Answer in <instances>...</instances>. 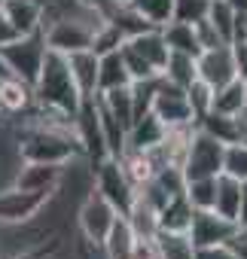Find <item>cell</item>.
I'll return each instance as SVG.
<instances>
[{"label": "cell", "instance_id": "obj_1", "mask_svg": "<svg viewBox=\"0 0 247 259\" xmlns=\"http://www.w3.org/2000/svg\"><path fill=\"white\" fill-rule=\"evenodd\" d=\"M34 101L46 110H55V113H64V116H76L79 104H83V95L67 70V61L61 52H52L46 49V58H43V67L34 79Z\"/></svg>", "mask_w": 247, "mask_h": 259}, {"label": "cell", "instance_id": "obj_2", "mask_svg": "<svg viewBox=\"0 0 247 259\" xmlns=\"http://www.w3.org/2000/svg\"><path fill=\"white\" fill-rule=\"evenodd\" d=\"M0 55H4V61L10 67V76L34 85V79L43 67V58H46V37H43V31L22 34V37L10 40L7 46H0Z\"/></svg>", "mask_w": 247, "mask_h": 259}, {"label": "cell", "instance_id": "obj_3", "mask_svg": "<svg viewBox=\"0 0 247 259\" xmlns=\"http://www.w3.org/2000/svg\"><path fill=\"white\" fill-rule=\"evenodd\" d=\"M116 207L95 189V183H92V189L79 198V204H76V213H73V226H76V232H79V238H86V241H92V244H104V238H107V232H110V226L116 223Z\"/></svg>", "mask_w": 247, "mask_h": 259}, {"label": "cell", "instance_id": "obj_4", "mask_svg": "<svg viewBox=\"0 0 247 259\" xmlns=\"http://www.w3.org/2000/svg\"><path fill=\"white\" fill-rule=\"evenodd\" d=\"M223 150L226 144H220L217 138H211L208 132L195 125L192 135H189V144H186V153H183V177L186 180H195V177H217L223 171Z\"/></svg>", "mask_w": 247, "mask_h": 259}, {"label": "cell", "instance_id": "obj_5", "mask_svg": "<svg viewBox=\"0 0 247 259\" xmlns=\"http://www.w3.org/2000/svg\"><path fill=\"white\" fill-rule=\"evenodd\" d=\"M92 180H95V189L116 207L119 217H126V213L132 210L135 192H138V189H135L132 180L126 177V171H122L119 159H104V162L92 171Z\"/></svg>", "mask_w": 247, "mask_h": 259}, {"label": "cell", "instance_id": "obj_6", "mask_svg": "<svg viewBox=\"0 0 247 259\" xmlns=\"http://www.w3.org/2000/svg\"><path fill=\"white\" fill-rule=\"evenodd\" d=\"M150 113H153L165 128L195 125V122H192L189 101H186V92H183V89H177V85H171L165 76H162V79H159V85H156V95H153Z\"/></svg>", "mask_w": 247, "mask_h": 259}, {"label": "cell", "instance_id": "obj_7", "mask_svg": "<svg viewBox=\"0 0 247 259\" xmlns=\"http://www.w3.org/2000/svg\"><path fill=\"white\" fill-rule=\"evenodd\" d=\"M238 232V226L226 217H220L217 210H192V220H189V241L192 247H204V244H226L232 235Z\"/></svg>", "mask_w": 247, "mask_h": 259}, {"label": "cell", "instance_id": "obj_8", "mask_svg": "<svg viewBox=\"0 0 247 259\" xmlns=\"http://www.w3.org/2000/svg\"><path fill=\"white\" fill-rule=\"evenodd\" d=\"M46 198L49 195H43V192H28V189H19V186L0 189V223L13 226V223L31 220L46 204Z\"/></svg>", "mask_w": 247, "mask_h": 259}, {"label": "cell", "instance_id": "obj_9", "mask_svg": "<svg viewBox=\"0 0 247 259\" xmlns=\"http://www.w3.org/2000/svg\"><path fill=\"white\" fill-rule=\"evenodd\" d=\"M195 73H198V79L208 82L211 89H220V85L232 82L238 73H235V61H232L229 43H226V46H217V49H204V52L195 58Z\"/></svg>", "mask_w": 247, "mask_h": 259}, {"label": "cell", "instance_id": "obj_10", "mask_svg": "<svg viewBox=\"0 0 247 259\" xmlns=\"http://www.w3.org/2000/svg\"><path fill=\"white\" fill-rule=\"evenodd\" d=\"M92 28L83 25V22H52L43 28V37H46V49L52 52H76V49H89L92 46Z\"/></svg>", "mask_w": 247, "mask_h": 259}, {"label": "cell", "instance_id": "obj_11", "mask_svg": "<svg viewBox=\"0 0 247 259\" xmlns=\"http://www.w3.org/2000/svg\"><path fill=\"white\" fill-rule=\"evenodd\" d=\"M64 174V165H49V162H25L19 168V177H16V186L19 189H28V192H43V195H52L58 180Z\"/></svg>", "mask_w": 247, "mask_h": 259}, {"label": "cell", "instance_id": "obj_12", "mask_svg": "<svg viewBox=\"0 0 247 259\" xmlns=\"http://www.w3.org/2000/svg\"><path fill=\"white\" fill-rule=\"evenodd\" d=\"M0 13L7 16V22L16 28L19 37L43 31V0H4Z\"/></svg>", "mask_w": 247, "mask_h": 259}, {"label": "cell", "instance_id": "obj_13", "mask_svg": "<svg viewBox=\"0 0 247 259\" xmlns=\"http://www.w3.org/2000/svg\"><path fill=\"white\" fill-rule=\"evenodd\" d=\"M64 61H67V70H70L79 95L95 98L98 95V55L92 49H76V52H67Z\"/></svg>", "mask_w": 247, "mask_h": 259}, {"label": "cell", "instance_id": "obj_14", "mask_svg": "<svg viewBox=\"0 0 247 259\" xmlns=\"http://www.w3.org/2000/svg\"><path fill=\"white\" fill-rule=\"evenodd\" d=\"M31 107H34V85L16 76L0 79V116H22Z\"/></svg>", "mask_w": 247, "mask_h": 259}, {"label": "cell", "instance_id": "obj_15", "mask_svg": "<svg viewBox=\"0 0 247 259\" xmlns=\"http://www.w3.org/2000/svg\"><path fill=\"white\" fill-rule=\"evenodd\" d=\"M126 46H129L132 52H138V55H141L153 70H159V73H162L165 58H168V46H165V40H162V31H159V28L144 31V34H138V37H129V40H126Z\"/></svg>", "mask_w": 247, "mask_h": 259}, {"label": "cell", "instance_id": "obj_16", "mask_svg": "<svg viewBox=\"0 0 247 259\" xmlns=\"http://www.w3.org/2000/svg\"><path fill=\"white\" fill-rule=\"evenodd\" d=\"M135 241H138V235L132 232L129 220L116 217V223L110 226V232H107V238L101 244V250H104L107 259H132L135 256Z\"/></svg>", "mask_w": 247, "mask_h": 259}, {"label": "cell", "instance_id": "obj_17", "mask_svg": "<svg viewBox=\"0 0 247 259\" xmlns=\"http://www.w3.org/2000/svg\"><path fill=\"white\" fill-rule=\"evenodd\" d=\"M165 135H168V128H165L153 113H144L141 119H135V122H132L126 147H132V150H150V147L162 144V141H165Z\"/></svg>", "mask_w": 247, "mask_h": 259}, {"label": "cell", "instance_id": "obj_18", "mask_svg": "<svg viewBox=\"0 0 247 259\" xmlns=\"http://www.w3.org/2000/svg\"><path fill=\"white\" fill-rule=\"evenodd\" d=\"M238 198H241V180H235V177H229V174L220 171L214 177V207L211 210H217L220 217H226V220L235 223V217H238Z\"/></svg>", "mask_w": 247, "mask_h": 259}, {"label": "cell", "instance_id": "obj_19", "mask_svg": "<svg viewBox=\"0 0 247 259\" xmlns=\"http://www.w3.org/2000/svg\"><path fill=\"white\" fill-rule=\"evenodd\" d=\"M122 85H132V76L126 70V61H122L119 49L98 55V95L110 92V89H122Z\"/></svg>", "mask_w": 247, "mask_h": 259}, {"label": "cell", "instance_id": "obj_20", "mask_svg": "<svg viewBox=\"0 0 247 259\" xmlns=\"http://www.w3.org/2000/svg\"><path fill=\"white\" fill-rule=\"evenodd\" d=\"M95 110H98V122H101V135H104V147H107V156L110 159H119L122 150H126V141H129V132L119 125V119L101 104V98L95 95Z\"/></svg>", "mask_w": 247, "mask_h": 259}, {"label": "cell", "instance_id": "obj_21", "mask_svg": "<svg viewBox=\"0 0 247 259\" xmlns=\"http://www.w3.org/2000/svg\"><path fill=\"white\" fill-rule=\"evenodd\" d=\"M189 220H192V204L186 201V195H171L162 207H159V232H189Z\"/></svg>", "mask_w": 247, "mask_h": 259}, {"label": "cell", "instance_id": "obj_22", "mask_svg": "<svg viewBox=\"0 0 247 259\" xmlns=\"http://www.w3.org/2000/svg\"><path fill=\"white\" fill-rule=\"evenodd\" d=\"M159 31H162V40H165L168 52H183V55H192V58L201 55V46H198V40H195L192 25H186V22H174V19H171V22L162 25Z\"/></svg>", "mask_w": 247, "mask_h": 259}, {"label": "cell", "instance_id": "obj_23", "mask_svg": "<svg viewBox=\"0 0 247 259\" xmlns=\"http://www.w3.org/2000/svg\"><path fill=\"white\" fill-rule=\"evenodd\" d=\"M211 110L214 113H223V116H238L241 110H247V95H244V79L235 76L232 82L214 89V98H211Z\"/></svg>", "mask_w": 247, "mask_h": 259}, {"label": "cell", "instance_id": "obj_24", "mask_svg": "<svg viewBox=\"0 0 247 259\" xmlns=\"http://www.w3.org/2000/svg\"><path fill=\"white\" fill-rule=\"evenodd\" d=\"M107 22H110V25H116V28H119V34L126 37V40H129V37H138V34H144V31H153V28H156V25H150V22H147V19L141 16V13H135V10H132L129 4H116V7H113V10L107 13Z\"/></svg>", "mask_w": 247, "mask_h": 259}, {"label": "cell", "instance_id": "obj_25", "mask_svg": "<svg viewBox=\"0 0 247 259\" xmlns=\"http://www.w3.org/2000/svg\"><path fill=\"white\" fill-rule=\"evenodd\" d=\"M201 132H208L211 138H217L220 144H235L241 141V132H238V119L235 116H223V113H204L198 122H195Z\"/></svg>", "mask_w": 247, "mask_h": 259}, {"label": "cell", "instance_id": "obj_26", "mask_svg": "<svg viewBox=\"0 0 247 259\" xmlns=\"http://www.w3.org/2000/svg\"><path fill=\"white\" fill-rule=\"evenodd\" d=\"M101 98V104L119 119V125L126 128H132V122H135V104H132V92H129V85H122V89H110V92H101L98 95Z\"/></svg>", "mask_w": 247, "mask_h": 259}, {"label": "cell", "instance_id": "obj_27", "mask_svg": "<svg viewBox=\"0 0 247 259\" xmlns=\"http://www.w3.org/2000/svg\"><path fill=\"white\" fill-rule=\"evenodd\" d=\"M162 76L177 85V89H186L198 73H195V58L192 55H183V52H168L165 58V67H162Z\"/></svg>", "mask_w": 247, "mask_h": 259}, {"label": "cell", "instance_id": "obj_28", "mask_svg": "<svg viewBox=\"0 0 247 259\" xmlns=\"http://www.w3.org/2000/svg\"><path fill=\"white\" fill-rule=\"evenodd\" d=\"M159 259H192V241L183 232H159L156 235Z\"/></svg>", "mask_w": 247, "mask_h": 259}, {"label": "cell", "instance_id": "obj_29", "mask_svg": "<svg viewBox=\"0 0 247 259\" xmlns=\"http://www.w3.org/2000/svg\"><path fill=\"white\" fill-rule=\"evenodd\" d=\"M129 7L135 13H141L150 25L162 28L171 22V10H174V0H129Z\"/></svg>", "mask_w": 247, "mask_h": 259}, {"label": "cell", "instance_id": "obj_30", "mask_svg": "<svg viewBox=\"0 0 247 259\" xmlns=\"http://www.w3.org/2000/svg\"><path fill=\"white\" fill-rule=\"evenodd\" d=\"M183 195H186V201L192 204V210H208V207H214V177L186 180Z\"/></svg>", "mask_w": 247, "mask_h": 259}, {"label": "cell", "instance_id": "obj_31", "mask_svg": "<svg viewBox=\"0 0 247 259\" xmlns=\"http://www.w3.org/2000/svg\"><path fill=\"white\" fill-rule=\"evenodd\" d=\"M223 174L247 183V144H241V141L226 144V150H223Z\"/></svg>", "mask_w": 247, "mask_h": 259}, {"label": "cell", "instance_id": "obj_32", "mask_svg": "<svg viewBox=\"0 0 247 259\" xmlns=\"http://www.w3.org/2000/svg\"><path fill=\"white\" fill-rule=\"evenodd\" d=\"M186 92V101H189V110H192V122H198L204 113H211V98H214V89L208 82H201L198 76L183 89Z\"/></svg>", "mask_w": 247, "mask_h": 259}, {"label": "cell", "instance_id": "obj_33", "mask_svg": "<svg viewBox=\"0 0 247 259\" xmlns=\"http://www.w3.org/2000/svg\"><path fill=\"white\" fill-rule=\"evenodd\" d=\"M214 28H217V34L229 43L232 40V22H235V10L226 4V0H211V10H208V16H204Z\"/></svg>", "mask_w": 247, "mask_h": 259}, {"label": "cell", "instance_id": "obj_34", "mask_svg": "<svg viewBox=\"0 0 247 259\" xmlns=\"http://www.w3.org/2000/svg\"><path fill=\"white\" fill-rule=\"evenodd\" d=\"M122 43H126V37L119 34V28L110 25V22H104V25L92 34V46H89V49H92L95 55H104V52H116Z\"/></svg>", "mask_w": 247, "mask_h": 259}, {"label": "cell", "instance_id": "obj_35", "mask_svg": "<svg viewBox=\"0 0 247 259\" xmlns=\"http://www.w3.org/2000/svg\"><path fill=\"white\" fill-rule=\"evenodd\" d=\"M211 10V0H174V10H171V19L174 22H186V25H195L208 16Z\"/></svg>", "mask_w": 247, "mask_h": 259}, {"label": "cell", "instance_id": "obj_36", "mask_svg": "<svg viewBox=\"0 0 247 259\" xmlns=\"http://www.w3.org/2000/svg\"><path fill=\"white\" fill-rule=\"evenodd\" d=\"M119 55H122V61H126V70H129L132 82H135V79H147V76H156V73H159V70H153V67H150L138 52H132L126 43L119 46Z\"/></svg>", "mask_w": 247, "mask_h": 259}, {"label": "cell", "instance_id": "obj_37", "mask_svg": "<svg viewBox=\"0 0 247 259\" xmlns=\"http://www.w3.org/2000/svg\"><path fill=\"white\" fill-rule=\"evenodd\" d=\"M192 31H195V40H198V46H201V52L204 49H217V46H226V40L217 34V28L208 22V19H201V22H195L192 25Z\"/></svg>", "mask_w": 247, "mask_h": 259}, {"label": "cell", "instance_id": "obj_38", "mask_svg": "<svg viewBox=\"0 0 247 259\" xmlns=\"http://www.w3.org/2000/svg\"><path fill=\"white\" fill-rule=\"evenodd\" d=\"M192 259H238L229 244H204L192 250Z\"/></svg>", "mask_w": 247, "mask_h": 259}, {"label": "cell", "instance_id": "obj_39", "mask_svg": "<svg viewBox=\"0 0 247 259\" xmlns=\"http://www.w3.org/2000/svg\"><path fill=\"white\" fill-rule=\"evenodd\" d=\"M229 49H232V61H235V73L244 79L247 76V40H241V43H229Z\"/></svg>", "mask_w": 247, "mask_h": 259}, {"label": "cell", "instance_id": "obj_40", "mask_svg": "<svg viewBox=\"0 0 247 259\" xmlns=\"http://www.w3.org/2000/svg\"><path fill=\"white\" fill-rule=\"evenodd\" d=\"M238 229H247V183H241V198H238Z\"/></svg>", "mask_w": 247, "mask_h": 259}, {"label": "cell", "instance_id": "obj_41", "mask_svg": "<svg viewBox=\"0 0 247 259\" xmlns=\"http://www.w3.org/2000/svg\"><path fill=\"white\" fill-rule=\"evenodd\" d=\"M16 37H19V34H16V28L7 22V16H4V13H0V46H7V43H10V40H16Z\"/></svg>", "mask_w": 247, "mask_h": 259}, {"label": "cell", "instance_id": "obj_42", "mask_svg": "<svg viewBox=\"0 0 247 259\" xmlns=\"http://www.w3.org/2000/svg\"><path fill=\"white\" fill-rule=\"evenodd\" d=\"M226 4H229L235 13H247V0H226Z\"/></svg>", "mask_w": 247, "mask_h": 259}, {"label": "cell", "instance_id": "obj_43", "mask_svg": "<svg viewBox=\"0 0 247 259\" xmlns=\"http://www.w3.org/2000/svg\"><path fill=\"white\" fill-rule=\"evenodd\" d=\"M4 76H10V67H7V61H4V55H0V79Z\"/></svg>", "mask_w": 247, "mask_h": 259}, {"label": "cell", "instance_id": "obj_44", "mask_svg": "<svg viewBox=\"0 0 247 259\" xmlns=\"http://www.w3.org/2000/svg\"><path fill=\"white\" fill-rule=\"evenodd\" d=\"M241 144H247V132H244V135H241Z\"/></svg>", "mask_w": 247, "mask_h": 259}, {"label": "cell", "instance_id": "obj_45", "mask_svg": "<svg viewBox=\"0 0 247 259\" xmlns=\"http://www.w3.org/2000/svg\"><path fill=\"white\" fill-rule=\"evenodd\" d=\"M244 95H247V76H244Z\"/></svg>", "mask_w": 247, "mask_h": 259}, {"label": "cell", "instance_id": "obj_46", "mask_svg": "<svg viewBox=\"0 0 247 259\" xmlns=\"http://www.w3.org/2000/svg\"><path fill=\"white\" fill-rule=\"evenodd\" d=\"M116 4H129V0H116Z\"/></svg>", "mask_w": 247, "mask_h": 259}, {"label": "cell", "instance_id": "obj_47", "mask_svg": "<svg viewBox=\"0 0 247 259\" xmlns=\"http://www.w3.org/2000/svg\"><path fill=\"white\" fill-rule=\"evenodd\" d=\"M0 4H4V0H0Z\"/></svg>", "mask_w": 247, "mask_h": 259}, {"label": "cell", "instance_id": "obj_48", "mask_svg": "<svg viewBox=\"0 0 247 259\" xmlns=\"http://www.w3.org/2000/svg\"><path fill=\"white\" fill-rule=\"evenodd\" d=\"M244 232H247V229H244Z\"/></svg>", "mask_w": 247, "mask_h": 259}]
</instances>
